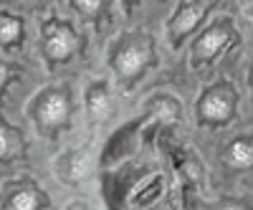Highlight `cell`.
<instances>
[{
    "instance_id": "cell-11",
    "label": "cell",
    "mask_w": 253,
    "mask_h": 210,
    "mask_svg": "<svg viewBox=\"0 0 253 210\" xmlns=\"http://www.w3.org/2000/svg\"><path fill=\"white\" fill-rule=\"evenodd\" d=\"M20 38H23V20L3 13L0 15V46H13Z\"/></svg>"
},
{
    "instance_id": "cell-6",
    "label": "cell",
    "mask_w": 253,
    "mask_h": 210,
    "mask_svg": "<svg viewBox=\"0 0 253 210\" xmlns=\"http://www.w3.org/2000/svg\"><path fill=\"white\" fill-rule=\"evenodd\" d=\"M230 36H233V28H230V23H215V26H210V28L195 41V46H193V61H195V66L213 61V58L228 46Z\"/></svg>"
},
{
    "instance_id": "cell-14",
    "label": "cell",
    "mask_w": 253,
    "mask_h": 210,
    "mask_svg": "<svg viewBox=\"0 0 253 210\" xmlns=\"http://www.w3.org/2000/svg\"><path fill=\"white\" fill-rule=\"evenodd\" d=\"M213 210H251L246 203H241V200H223V203H218Z\"/></svg>"
},
{
    "instance_id": "cell-17",
    "label": "cell",
    "mask_w": 253,
    "mask_h": 210,
    "mask_svg": "<svg viewBox=\"0 0 253 210\" xmlns=\"http://www.w3.org/2000/svg\"><path fill=\"white\" fill-rule=\"evenodd\" d=\"M248 81H251V91H253V64H251V74H248Z\"/></svg>"
},
{
    "instance_id": "cell-5",
    "label": "cell",
    "mask_w": 253,
    "mask_h": 210,
    "mask_svg": "<svg viewBox=\"0 0 253 210\" xmlns=\"http://www.w3.org/2000/svg\"><path fill=\"white\" fill-rule=\"evenodd\" d=\"M79 38L66 23H48L43 31V53L48 61H66L76 53Z\"/></svg>"
},
{
    "instance_id": "cell-16",
    "label": "cell",
    "mask_w": 253,
    "mask_h": 210,
    "mask_svg": "<svg viewBox=\"0 0 253 210\" xmlns=\"http://www.w3.org/2000/svg\"><path fill=\"white\" fill-rule=\"evenodd\" d=\"M66 210H89V208L84 205V203H71V205H69Z\"/></svg>"
},
{
    "instance_id": "cell-7",
    "label": "cell",
    "mask_w": 253,
    "mask_h": 210,
    "mask_svg": "<svg viewBox=\"0 0 253 210\" xmlns=\"http://www.w3.org/2000/svg\"><path fill=\"white\" fill-rule=\"evenodd\" d=\"M220 162L233 172L253 170V134H241L230 139L220 152Z\"/></svg>"
},
{
    "instance_id": "cell-1",
    "label": "cell",
    "mask_w": 253,
    "mask_h": 210,
    "mask_svg": "<svg viewBox=\"0 0 253 210\" xmlns=\"http://www.w3.org/2000/svg\"><path fill=\"white\" fill-rule=\"evenodd\" d=\"M236 112H238V91L228 81H218L213 86H208L195 107V117L205 127H223V124L233 122Z\"/></svg>"
},
{
    "instance_id": "cell-12",
    "label": "cell",
    "mask_w": 253,
    "mask_h": 210,
    "mask_svg": "<svg viewBox=\"0 0 253 210\" xmlns=\"http://www.w3.org/2000/svg\"><path fill=\"white\" fill-rule=\"evenodd\" d=\"M20 150V139L13 129H8L3 122H0V160H10L15 152Z\"/></svg>"
},
{
    "instance_id": "cell-9",
    "label": "cell",
    "mask_w": 253,
    "mask_h": 210,
    "mask_svg": "<svg viewBox=\"0 0 253 210\" xmlns=\"http://www.w3.org/2000/svg\"><path fill=\"white\" fill-rule=\"evenodd\" d=\"M43 195L36 187H20L8 198V210H41Z\"/></svg>"
},
{
    "instance_id": "cell-10",
    "label": "cell",
    "mask_w": 253,
    "mask_h": 210,
    "mask_svg": "<svg viewBox=\"0 0 253 210\" xmlns=\"http://www.w3.org/2000/svg\"><path fill=\"white\" fill-rule=\"evenodd\" d=\"M147 109H150L155 114V119H160V122H177L180 114H182L180 104L172 96H157L147 104Z\"/></svg>"
},
{
    "instance_id": "cell-2",
    "label": "cell",
    "mask_w": 253,
    "mask_h": 210,
    "mask_svg": "<svg viewBox=\"0 0 253 210\" xmlns=\"http://www.w3.org/2000/svg\"><path fill=\"white\" fill-rule=\"evenodd\" d=\"M150 61H152V41L147 36L132 33L114 46L109 66L119 79L132 81V79H139L144 74V69L150 66Z\"/></svg>"
},
{
    "instance_id": "cell-15",
    "label": "cell",
    "mask_w": 253,
    "mask_h": 210,
    "mask_svg": "<svg viewBox=\"0 0 253 210\" xmlns=\"http://www.w3.org/2000/svg\"><path fill=\"white\" fill-rule=\"evenodd\" d=\"M8 79H10V71H8V66L0 61V91H3V86L8 84Z\"/></svg>"
},
{
    "instance_id": "cell-13",
    "label": "cell",
    "mask_w": 253,
    "mask_h": 210,
    "mask_svg": "<svg viewBox=\"0 0 253 210\" xmlns=\"http://www.w3.org/2000/svg\"><path fill=\"white\" fill-rule=\"evenodd\" d=\"M101 8H104V3H101V0H76V3H74V10L84 13L86 18L96 15V13H99Z\"/></svg>"
},
{
    "instance_id": "cell-3",
    "label": "cell",
    "mask_w": 253,
    "mask_h": 210,
    "mask_svg": "<svg viewBox=\"0 0 253 210\" xmlns=\"http://www.w3.org/2000/svg\"><path fill=\"white\" fill-rule=\"evenodd\" d=\"M69 114H71V99L66 89H46L33 104V119L43 129H56L61 124H66Z\"/></svg>"
},
{
    "instance_id": "cell-8",
    "label": "cell",
    "mask_w": 253,
    "mask_h": 210,
    "mask_svg": "<svg viewBox=\"0 0 253 210\" xmlns=\"http://www.w3.org/2000/svg\"><path fill=\"white\" fill-rule=\"evenodd\" d=\"M86 109L94 122H104L112 114V96H109V86L104 81H96L86 89Z\"/></svg>"
},
{
    "instance_id": "cell-4",
    "label": "cell",
    "mask_w": 253,
    "mask_h": 210,
    "mask_svg": "<svg viewBox=\"0 0 253 210\" xmlns=\"http://www.w3.org/2000/svg\"><path fill=\"white\" fill-rule=\"evenodd\" d=\"M208 8L210 5H205V3H180L175 8L170 23H167V36H170L172 46H180L182 41L200 26V20L205 18Z\"/></svg>"
}]
</instances>
